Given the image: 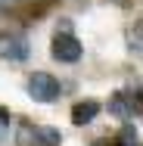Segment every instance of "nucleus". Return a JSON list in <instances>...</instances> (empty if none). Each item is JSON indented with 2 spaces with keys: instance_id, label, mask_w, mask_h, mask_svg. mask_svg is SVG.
I'll return each mask as SVG.
<instances>
[{
  "instance_id": "obj_6",
  "label": "nucleus",
  "mask_w": 143,
  "mask_h": 146,
  "mask_svg": "<svg viewBox=\"0 0 143 146\" xmlns=\"http://www.w3.org/2000/svg\"><path fill=\"white\" fill-rule=\"evenodd\" d=\"M3 56L25 59V56H28V44H25V40H6V44H3Z\"/></svg>"
},
{
  "instance_id": "obj_1",
  "label": "nucleus",
  "mask_w": 143,
  "mask_h": 146,
  "mask_svg": "<svg viewBox=\"0 0 143 146\" xmlns=\"http://www.w3.org/2000/svg\"><path fill=\"white\" fill-rule=\"evenodd\" d=\"M28 93L37 103H53L59 96V81L53 75H47V72H34L28 78Z\"/></svg>"
},
{
  "instance_id": "obj_4",
  "label": "nucleus",
  "mask_w": 143,
  "mask_h": 146,
  "mask_svg": "<svg viewBox=\"0 0 143 146\" xmlns=\"http://www.w3.org/2000/svg\"><path fill=\"white\" fill-rule=\"evenodd\" d=\"M109 112L118 115V118H128L131 112H134V100H131L128 93H121V90H118L112 100H109Z\"/></svg>"
},
{
  "instance_id": "obj_9",
  "label": "nucleus",
  "mask_w": 143,
  "mask_h": 146,
  "mask_svg": "<svg viewBox=\"0 0 143 146\" xmlns=\"http://www.w3.org/2000/svg\"><path fill=\"white\" fill-rule=\"evenodd\" d=\"M134 143H137V131H134V124L121 127V134H118V146H134Z\"/></svg>"
},
{
  "instance_id": "obj_10",
  "label": "nucleus",
  "mask_w": 143,
  "mask_h": 146,
  "mask_svg": "<svg viewBox=\"0 0 143 146\" xmlns=\"http://www.w3.org/2000/svg\"><path fill=\"white\" fill-rule=\"evenodd\" d=\"M93 146H109V143H93Z\"/></svg>"
},
{
  "instance_id": "obj_2",
  "label": "nucleus",
  "mask_w": 143,
  "mask_h": 146,
  "mask_svg": "<svg viewBox=\"0 0 143 146\" xmlns=\"http://www.w3.org/2000/svg\"><path fill=\"white\" fill-rule=\"evenodd\" d=\"M53 59H59V62H78V59H81L78 37H72L69 31H65V34H56V37H53Z\"/></svg>"
},
{
  "instance_id": "obj_5",
  "label": "nucleus",
  "mask_w": 143,
  "mask_h": 146,
  "mask_svg": "<svg viewBox=\"0 0 143 146\" xmlns=\"http://www.w3.org/2000/svg\"><path fill=\"white\" fill-rule=\"evenodd\" d=\"M34 137H37V146H59L62 143V134L56 127H47V124H34Z\"/></svg>"
},
{
  "instance_id": "obj_7",
  "label": "nucleus",
  "mask_w": 143,
  "mask_h": 146,
  "mask_svg": "<svg viewBox=\"0 0 143 146\" xmlns=\"http://www.w3.org/2000/svg\"><path fill=\"white\" fill-rule=\"evenodd\" d=\"M16 143H19V146H37L34 124H19V131H16Z\"/></svg>"
},
{
  "instance_id": "obj_8",
  "label": "nucleus",
  "mask_w": 143,
  "mask_h": 146,
  "mask_svg": "<svg viewBox=\"0 0 143 146\" xmlns=\"http://www.w3.org/2000/svg\"><path fill=\"white\" fill-rule=\"evenodd\" d=\"M128 44H131V50H140L143 53V22H137L134 28L128 31Z\"/></svg>"
},
{
  "instance_id": "obj_3",
  "label": "nucleus",
  "mask_w": 143,
  "mask_h": 146,
  "mask_svg": "<svg viewBox=\"0 0 143 146\" xmlns=\"http://www.w3.org/2000/svg\"><path fill=\"white\" fill-rule=\"evenodd\" d=\"M96 115H100V103H96V100H81V103L72 109V121H75V124H87V121H93Z\"/></svg>"
}]
</instances>
